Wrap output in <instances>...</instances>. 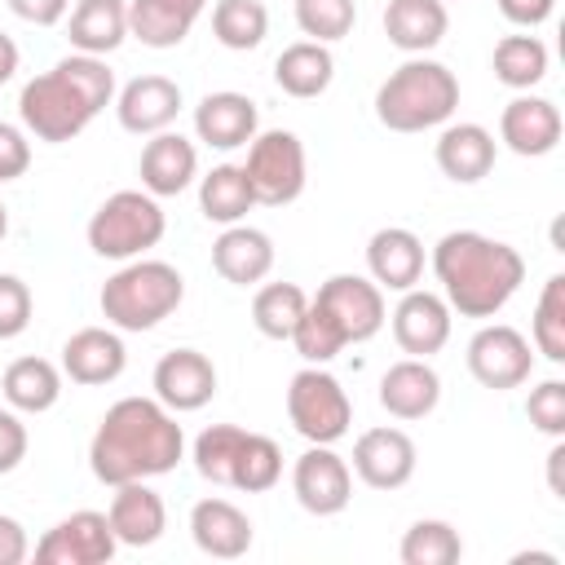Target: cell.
Instances as JSON below:
<instances>
[{"label": "cell", "instance_id": "cell-1", "mask_svg": "<svg viewBox=\"0 0 565 565\" xmlns=\"http://www.w3.org/2000/svg\"><path fill=\"white\" fill-rule=\"evenodd\" d=\"M181 450L185 433L159 397H119L88 441V468L102 486L150 481L159 472H172Z\"/></svg>", "mask_w": 565, "mask_h": 565}, {"label": "cell", "instance_id": "cell-2", "mask_svg": "<svg viewBox=\"0 0 565 565\" xmlns=\"http://www.w3.org/2000/svg\"><path fill=\"white\" fill-rule=\"evenodd\" d=\"M433 274L450 309H459L463 318H494L525 282V260L499 238H486L477 230H450L433 247Z\"/></svg>", "mask_w": 565, "mask_h": 565}, {"label": "cell", "instance_id": "cell-3", "mask_svg": "<svg viewBox=\"0 0 565 565\" xmlns=\"http://www.w3.org/2000/svg\"><path fill=\"white\" fill-rule=\"evenodd\" d=\"M110 97H115L110 66L93 53H71L53 71L22 84L18 115H22L26 132H35L40 141H71L93 124V115Z\"/></svg>", "mask_w": 565, "mask_h": 565}, {"label": "cell", "instance_id": "cell-4", "mask_svg": "<svg viewBox=\"0 0 565 565\" xmlns=\"http://www.w3.org/2000/svg\"><path fill=\"white\" fill-rule=\"evenodd\" d=\"M459 106V79L450 66L411 57L402 62L380 88H375V119L388 132H424L455 115Z\"/></svg>", "mask_w": 565, "mask_h": 565}, {"label": "cell", "instance_id": "cell-5", "mask_svg": "<svg viewBox=\"0 0 565 565\" xmlns=\"http://www.w3.org/2000/svg\"><path fill=\"white\" fill-rule=\"evenodd\" d=\"M181 300H185V278L177 274V265L141 260V256L128 260L119 274H110L97 296L102 318L119 331H150L168 313H177Z\"/></svg>", "mask_w": 565, "mask_h": 565}, {"label": "cell", "instance_id": "cell-6", "mask_svg": "<svg viewBox=\"0 0 565 565\" xmlns=\"http://www.w3.org/2000/svg\"><path fill=\"white\" fill-rule=\"evenodd\" d=\"M168 221L154 194L146 190H115L88 221V247L102 260H137L163 238Z\"/></svg>", "mask_w": 565, "mask_h": 565}, {"label": "cell", "instance_id": "cell-7", "mask_svg": "<svg viewBox=\"0 0 565 565\" xmlns=\"http://www.w3.org/2000/svg\"><path fill=\"white\" fill-rule=\"evenodd\" d=\"M287 415L296 424V433L309 441V446H331L349 433L353 424V406H349V393L340 388V380L322 366H305L291 375L287 384Z\"/></svg>", "mask_w": 565, "mask_h": 565}, {"label": "cell", "instance_id": "cell-8", "mask_svg": "<svg viewBox=\"0 0 565 565\" xmlns=\"http://www.w3.org/2000/svg\"><path fill=\"white\" fill-rule=\"evenodd\" d=\"M243 172H247V185H252L256 203H265V207L296 203L300 190H305V146H300V137L287 132V128L256 132Z\"/></svg>", "mask_w": 565, "mask_h": 565}, {"label": "cell", "instance_id": "cell-9", "mask_svg": "<svg viewBox=\"0 0 565 565\" xmlns=\"http://www.w3.org/2000/svg\"><path fill=\"white\" fill-rule=\"evenodd\" d=\"M468 371L481 388H521L534 371V353H530V340L508 327V322H494V327H481L472 340H468Z\"/></svg>", "mask_w": 565, "mask_h": 565}, {"label": "cell", "instance_id": "cell-10", "mask_svg": "<svg viewBox=\"0 0 565 565\" xmlns=\"http://www.w3.org/2000/svg\"><path fill=\"white\" fill-rule=\"evenodd\" d=\"M327 313H331V322L340 327V335H344V344H362V340H371L380 327H384V287H375L371 278H362V274H331L322 287H318V296H313Z\"/></svg>", "mask_w": 565, "mask_h": 565}, {"label": "cell", "instance_id": "cell-11", "mask_svg": "<svg viewBox=\"0 0 565 565\" xmlns=\"http://www.w3.org/2000/svg\"><path fill=\"white\" fill-rule=\"evenodd\" d=\"M119 539L106 521V512H71L66 521H57L40 543H35V561L40 565H106L115 556Z\"/></svg>", "mask_w": 565, "mask_h": 565}, {"label": "cell", "instance_id": "cell-12", "mask_svg": "<svg viewBox=\"0 0 565 565\" xmlns=\"http://www.w3.org/2000/svg\"><path fill=\"white\" fill-rule=\"evenodd\" d=\"M296 503L313 516H335L353 499V472L331 446H309L291 468Z\"/></svg>", "mask_w": 565, "mask_h": 565}, {"label": "cell", "instance_id": "cell-13", "mask_svg": "<svg viewBox=\"0 0 565 565\" xmlns=\"http://www.w3.org/2000/svg\"><path fill=\"white\" fill-rule=\"evenodd\" d=\"M393 340L402 344V353L411 358H428L441 353L450 340V305L437 291H402L397 309H393Z\"/></svg>", "mask_w": 565, "mask_h": 565}, {"label": "cell", "instance_id": "cell-14", "mask_svg": "<svg viewBox=\"0 0 565 565\" xmlns=\"http://www.w3.org/2000/svg\"><path fill=\"white\" fill-rule=\"evenodd\" d=\"M353 472L371 490H402L415 477V441L402 428H366L353 441Z\"/></svg>", "mask_w": 565, "mask_h": 565}, {"label": "cell", "instance_id": "cell-15", "mask_svg": "<svg viewBox=\"0 0 565 565\" xmlns=\"http://www.w3.org/2000/svg\"><path fill=\"white\" fill-rule=\"evenodd\" d=\"M216 393V366L199 349H172L154 362V397L168 411H199Z\"/></svg>", "mask_w": 565, "mask_h": 565}, {"label": "cell", "instance_id": "cell-16", "mask_svg": "<svg viewBox=\"0 0 565 565\" xmlns=\"http://www.w3.org/2000/svg\"><path fill=\"white\" fill-rule=\"evenodd\" d=\"M177 110H181V88L168 75H137L119 88V102H115L119 128L137 137L163 132L177 119Z\"/></svg>", "mask_w": 565, "mask_h": 565}, {"label": "cell", "instance_id": "cell-17", "mask_svg": "<svg viewBox=\"0 0 565 565\" xmlns=\"http://www.w3.org/2000/svg\"><path fill=\"white\" fill-rule=\"evenodd\" d=\"M561 110L556 102L547 97H512L499 115V137L512 154L521 159H539V154H552L556 141H561Z\"/></svg>", "mask_w": 565, "mask_h": 565}, {"label": "cell", "instance_id": "cell-18", "mask_svg": "<svg viewBox=\"0 0 565 565\" xmlns=\"http://www.w3.org/2000/svg\"><path fill=\"white\" fill-rule=\"evenodd\" d=\"M137 172H141V190H146V194L172 199V194H181V190L199 177V150H194L190 137L163 128V132H154V137L146 141Z\"/></svg>", "mask_w": 565, "mask_h": 565}, {"label": "cell", "instance_id": "cell-19", "mask_svg": "<svg viewBox=\"0 0 565 565\" xmlns=\"http://www.w3.org/2000/svg\"><path fill=\"white\" fill-rule=\"evenodd\" d=\"M256 102L247 93H207L199 106H194V132L203 146L212 150H238L256 137Z\"/></svg>", "mask_w": 565, "mask_h": 565}, {"label": "cell", "instance_id": "cell-20", "mask_svg": "<svg viewBox=\"0 0 565 565\" xmlns=\"http://www.w3.org/2000/svg\"><path fill=\"white\" fill-rule=\"evenodd\" d=\"M441 402V380L428 366V358H402L380 380V406L393 419H424Z\"/></svg>", "mask_w": 565, "mask_h": 565}, {"label": "cell", "instance_id": "cell-21", "mask_svg": "<svg viewBox=\"0 0 565 565\" xmlns=\"http://www.w3.org/2000/svg\"><path fill=\"white\" fill-rule=\"evenodd\" d=\"M124 362H128V349L106 327H79L62 344V371L75 384H110L124 375Z\"/></svg>", "mask_w": 565, "mask_h": 565}, {"label": "cell", "instance_id": "cell-22", "mask_svg": "<svg viewBox=\"0 0 565 565\" xmlns=\"http://www.w3.org/2000/svg\"><path fill=\"white\" fill-rule=\"evenodd\" d=\"M106 521L124 547H150V543H159V534L168 525V508L146 481H124V486H115Z\"/></svg>", "mask_w": 565, "mask_h": 565}, {"label": "cell", "instance_id": "cell-23", "mask_svg": "<svg viewBox=\"0 0 565 565\" xmlns=\"http://www.w3.org/2000/svg\"><path fill=\"white\" fill-rule=\"evenodd\" d=\"M212 269L234 282V287H252L274 269V243L265 230L256 225H225V234L212 243Z\"/></svg>", "mask_w": 565, "mask_h": 565}, {"label": "cell", "instance_id": "cell-24", "mask_svg": "<svg viewBox=\"0 0 565 565\" xmlns=\"http://www.w3.org/2000/svg\"><path fill=\"white\" fill-rule=\"evenodd\" d=\"M366 269H371L375 287L411 291L419 282V274H424V243L402 225L375 230L371 243H366Z\"/></svg>", "mask_w": 565, "mask_h": 565}, {"label": "cell", "instance_id": "cell-25", "mask_svg": "<svg viewBox=\"0 0 565 565\" xmlns=\"http://www.w3.org/2000/svg\"><path fill=\"white\" fill-rule=\"evenodd\" d=\"M190 534H194V547L216 561H234L252 547V521L230 499H199L190 512Z\"/></svg>", "mask_w": 565, "mask_h": 565}, {"label": "cell", "instance_id": "cell-26", "mask_svg": "<svg viewBox=\"0 0 565 565\" xmlns=\"http://www.w3.org/2000/svg\"><path fill=\"white\" fill-rule=\"evenodd\" d=\"M207 0H128V35L146 49H177Z\"/></svg>", "mask_w": 565, "mask_h": 565}, {"label": "cell", "instance_id": "cell-27", "mask_svg": "<svg viewBox=\"0 0 565 565\" xmlns=\"http://www.w3.org/2000/svg\"><path fill=\"white\" fill-rule=\"evenodd\" d=\"M446 4L441 0H388L384 9V35L402 53H428L446 40Z\"/></svg>", "mask_w": 565, "mask_h": 565}, {"label": "cell", "instance_id": "cell-28", "mask_svg": "<svg viewBox=\"0 0 565 565\" xmlns=\"http://www.w3.org/2000/svg\"><path fill=\"white\" fill-rule=\"evenodd\" d=\"M274 79H278V88H282L287 97H300V102L322 97V93L331 88V79H335V57H331V49L318 44V40H296V44H287V49L278 53Z\"/></svg>", "mask_w": 565, "mask_h": 565}, {"label": "cell", "instance_id": "cell-29", "mask_svg": "<svg viewBox=\"0 0 565 565\" xmlns=\"http://www.w3.org/2000/svg\"><path fill=\"white\" fill-rule=\"evenodd\" d=\"M66 35L79 53L106 57L128 40V0H79L71 9Z\"/></svg>", "mask_w": 565, "mask_h": 565}, {"label": "cell", "instance_id": "cell-30", "mask_svg": "<svg viewBox=\"0 0 565 565\" xmlns=\"http://www.w3.org/2000/svg\"><path fill=\"white\" fill-rule=\"evenodd\" d=\"M437 168L450 181H459V185L481 181L494 168V137L481 124H450V128H441V137H437Z\"/></svg>", "mask_w": 565, "mask_h": 565}, {"label": "cell", "instance_id": "cell-31", "mask_svg": "<svg viewBox=\"0 0 565 565\" xmlns=\"http://www.w3.org/2000/svg\"><path fill=\"white\" fill-rule=\"evenodd\" d=\"M4 402L13 411H26V415H40L49 406H57L62 397V371L49 362V358H18L4 366Z\"/></svg>", "mask_w": 565, "mask_h": 565}, {"label": "cell", "instance_id": "cell-32", "mask_svg": "<svg viewBox=\"0 0 565 565\" xmlns=\"http://www.w3.org/2000/svg\"><path fill=\"white\" fill-rule=\"evenodd\" d=\"M199 207L207 221L216 225H238L252 207H256V194L247 185V172L238 163H216L203 181H199Z\"/></svg>", "mask_w": 565, "mask_h": 565}, {"label": "cell", "instance_id": "cell-33", "mask_svg": "<svg viewBox=\"0 0 565 565\" xmlns=\"http://www.w3.org/2000/svg\"><path fill=\"white\" fill-rule=\"evenodd\" d=\"M494 79L508 88H534L547 75V44L539 35H503L494 44Z\"/></svg>", "mask_w": 565, "mask_h": 565}, {"label": "cell", "instance_id": "cell-34", "mask_svg": "<svg viewBox=\"0 0 565 565\" xmlns=\"http://www.w3.org/2000/svg\"><path fill=\"white\" fill-rule=\"evenodd\" d=\"M212 35L225 49L247 53V49H256L269 35V9L260 0H216V9H212Z\"/></svg>", "mask_w": 565, "mask_h": 565}, {"label": "cell", "instance_id": "cell-35", "mask_svg": "<svg viewBox=\"0 0 565 565\" xmlns=\"http://www.w3.org/2000/svg\"><path fill=\"white\" fill-rule=\"evenodd\" d=\"M282 477V450L274 437L265 433H247L238 455H234V472H230V486L234 490H247V494H260V490H274Z\"/></svg>", "mask_w": 565, "mask_h": 565}, {"label": "cell", "instance_id": "cell-36", "mask_svg": "<svg viewBox=\"0 0 565 565\" xmlns=\"http://www.w3.org/2000/svg\"><path fill=\"white\" fill-rule=\"evenodd\" d=\"M305 305H309V300H305V291H300L296 282H265V287L256 291V300H252V322H256V331L269 335V340H291V331H296Z\"/></svg>", "mask_w": 565, "mask_h": 565}, {"label": "cell", "instance_id": "cell-37", "mask_svg": "<svg viewBox=\"0 0 565 565\" xmlns=\"http://www.w3.org/2000/svg\"><path fill=\"white\" fill-rule=\"evenodd\" d=\"M463 556V539L450 521H415L402 539V565H455Z\"/></svg>", "mask_w": 565, "mask_h": 565}, {"label": "cell", "instance_id": "cell-38", "mask_svg": "<svg viewBox=\"0 0 565 565\" xmlns=\"http://www.w3.org/2000/svg\"><path fill=\"white\" fill-rule=\"evenodd\" d=\"M243 437H247V428H238V424H212V428H203L194 437V468H199V477L212 481V486H230L234 455H238Z\"/></svg>", "mask_w": 565, "mask_h": 565}, {"label": "cell", "instance_id": "cell-39", "mask_svg": "<svg viewBox=\"0 0 565 565\" xmlns=\"http://www.w3.org/2000/svg\"><path fill=\"white\" fill-rule=\"evenodd\" d=\"M534 349L547 362H565V274H552L543 282V296L534 305Z\"/></svg>", "mask_w": 565, "mask_h": 565}, {"label": "cell", "instance_id": "cell-40", "mask_svg": "<svg viewBox=\"0 0 565 565\" xmlns=\"http://www.w3.org/2000/svg\"><path fill=\"white\" fill-rule=\"evenodd\" d=\"M291 344H296V353H300L309 366H322V362H331V358L344 349V335H340V327L331 322V313H327L318 300H309L305 313H300V322H296V331H291Z\"/></svg>", "mask_w": 565, "mask_h": 565}, {"label": "cell", "instance_id": "cell-41", "mask_svg": "<svg viewBox=\"0 0 565 565\" xmlns=\"http://www.w3.org/2000/svg\"><path fill=\"white\" fill-rule=\"evenodd\" d=\"M353 0H296V26L318 44L344 40L353 31Z\"/></svg>", "mask_w": 565, "mask_h": 565}, {"label": "cell", "instance_id": "cell-42", "mask_svg": "<svg viewBox=\"0 0 565 565\" xmlns=\"http://www.w3.org/2000/svg\"><path fill=\"white\" fill-rule=\"evenodd\" d=\"M525 415L539 433L547 437H565V384L561 380H543L539 388H530Z\"/></svg>", "mask_w": 565, "mask_h": 565}, {"label": "cell", "instance_id": "cell-43", "mask_svg": "<svg viewBox=\"0 0 565 565\" xmlns=\"http://www.w3.org/2000/svg\"><path fill=\"white\" fill-rule=\"evenodd\" d=\"M31 327V287L13 274H0V340H13Z\"/></svg>", "mask_w": 565, "mask_h": 565}, {"label": "cell", "instance_id": "cell-44", "mask_svg": "<svg viewBox=\"0 0 565 565\" xmlns=\"http://www.w3.org/2000/svg\"><path fill=\"white\" fill-rule=\"evenodd\" d=\"M26 168H31V141H26V132L0 119V181L22 177Z\"/></svg>", "mask_w": 565, "mask_h": 565}, {"label": "cell", "instance_id": "cell-45", "mask_svg": "<svg viewBox=\"0 0 565 565\" xmlns=\"http://www.w3.org/2000/svg\"><path fill=\"white\" fill-rule=\"evenodd\" d=\"M26 459V428L13 411H0V477Z\"/></svg>", "mask_w": 565, "mask_h": 565}, {"label": "cell", "instance_id": "cell-46", "mask_svg": "<svg viewBox=\"0 0 565 565\" xmlns=\"http://www.w3.org/2000/svg\"><path fill=\"white\" fill-rule=\"evenodd\" d=\"M9 9L22 18V22H35V26H57L71 9V0H9Z\"/></svg>", "mask_w": 565, "mask_h": 565}, {"label": "cell", "instance_id": "cell-47", "mask_svg": "<svg viewBox=\"0 0 565 565\" xmlns=\"http://www.w3.org/2000/svg\"><path fill=\"white\" fill-rule=\"evenodd\" d=\"M552 9H556V0H499V13L516 26H539L552 18Z\"/></svg>", "mask_w": 565, "mask_h": 565}, {"label": "cell", "instance_id": "cell-48", "mask_svg": "<svg viewBox=\"0 0 565 565\" xmlns=\"http://www.w3.org/2000/svg\"><path fill=\"white\" fill-rule=\"evenodd\" d=\"M26 552H31V543H26L22 521H13V516L0 512V565H22Z\"/></svg>", "mask_w": 565, "mask_h": 565}, {"label": "cell", "instance_id": "cell-49", "mask_svg": "<svg viewBox=\"0 0 565 565\" xmlns=\"http://www.w3.org/2000/svg\"><path fill=\"white\" fill-rule=\"evenodd\" d=\"M13 71H18V44L0 31V84H9V79H13Z\"/></svg>", "mask_w": 565, "mask_h": 565}, {"label": "cell", "instance_id": "cell-50", "mask_svg": "<svg viewBox=\"0 0 565 565\" xmlns=\"http://www.w3.org/2000/svg\"><path fill=\"white\" fill-rule=\"evenodd\" d=\"M561 459H565V446H552V455H547V486H552V494H561Z\"/></svg>", "mask_w": 565, "mask_h": 565}, {"label": "cell", "instance_id": "cell-51", "mask_svg": "<svg viewBox=\"0 0 565 565\" xmlns=\"http://www.w3.org/2000/svg\"><path fill=\"white\" fill-rule=\"evenodd\" d=\"M9 234V212H4V203H0V238Z\"/></svg>", "mask_w": 565, "mask_h": 565}]
</instances>
